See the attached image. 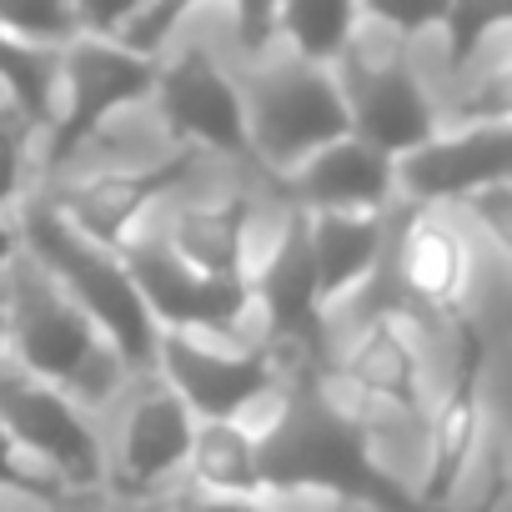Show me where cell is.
<instances>
[{"mask_svg":"<svg viewBox=\"0 0 512 512\" xmlns=\"http://www.w3.org/2000/svg\"><path fill=\"white\" fill-rule=\"evenodd\" d=\"M231 26H236V46L251 61L267 56L277 41V0H231Z\"/></svg>","mask_w":512,"mask_h":512,"instance_id":"f546056e","label":"cell"},{"mask_svg":"<svg viewBox=\"0 0 512 512\" xmlns=\"http://www.w3.org/2000/svg\"><path fill=\"white\" fill-rule=\"evenodd\" d=\"M357 0H277V36L307 66H337L357 41Z\"/></svg>","mask_w":512,"mask_h":512,"instance_id":"7402d4cb","label":"cell"},{"mask_svg":"<svg viewBox=\"0 0 512 512\" xmlns=\"http://www.w3.org/2000/svg\"><path fill=\"white\" fill-rule=\"evenodd\" d=\"M387 231H392L387 211H307L317 292L327 307L357 292L377 272V262L387 256V241H392Z\"/></svg>","mask_w":512,"mask_h":512,"instance_id":"ffe728a7","label":"cell"},{"mask_svg":"<svg viewBox=\"0 0 512 512\" xmlns=\"http://www.w3.org/2000/svg\"><path fill=\"white\" fill-rule=\"evenodd\" d=\"M16 231H21V246L61 282V292L106 332V342L121 352L126 372L151 377L161 327H156L136 277L126 272L121 251H106L91 236H81L51 201H36Z\"/></svg>","mask_w":512,"mask_h":512,"instance_id":"3957f363","label":"cell"},{"mask_svg":"<svg viewBox=\"0 0 512 512\" xmlns=\"http://www.w3.org/2000/svg\"><path fill=\"white\" fill-rule=\"evenodd\" d=\"M166 507L171 512H282V502H272V497H211V492H191V487H171Z\"/></svg>","mask_w":512,"mask_h":512,"instance_id":"d6a6232c","label":"cell"},{"mask_svg":"<svg viewBox=\"0 0 512 512\" xmlns=\"http://www.w3.org/2000/svg\"><path fill=\"white\" fill-rule=\"evenodd\" d=\"M262 447V482L272 502L327 497L362 512H422L412 482L392 477L372 447L367 417L342 402L322 367H297V377L272 392V417L251 422Z\"/></svg>","mask_w":512,"mask_h":512,"instance_id":"6da1fadb","label":"cell"},{"mask_svg":"<svg viewBox=\"0 0 512 512\" xmlns=\"http://www.w3.org/2000/svg\"><path fill=\"white\" fill-rule=\"evenodd\" d=\"M0 86H6L11 106L36 131L51 126V116H56V51L0 31Z\"/></svg>","mask_w":512,"mask_h":512,"instance_id":"603a6c76","label":"cell"},{"mask_svg":"<svg viewBox=\"0 0 512 512\" xmlns=\"http://www.w3.org/2000/svg\"><path fill=\"white\" fill-rule=\"evenodd\" d=\"M31 121L6 101L0 106V211H6L16 196H21V186H26V166H31Z\"/></svg>","mask_w":512,"mask_h":512,"instance_id":"f1b7e54d","label":"cell"},{"mask_svg":"<svg viewBox=\"0 0 512 512\" xmlns=\"http://www.w3.org/2000/svg\"><path fill=\"white\" fill-rule=\"evenodd\" d=\"M397 277L427 312H452V317L462 312V297H467V282H472V251H467V236L437 206L407 201Z\"/></svg>","mask_w":512,"mask_h":512,"instance_id":"ac0fdd59","label":"cell"},{"mask_svg":"<svg viewBox=\"0 0 512 512\" xmlns=\"http://www.w3.org/2000/svg\"><path fill=\"white\" fill-rule=\"evenodd\" d=\"M392 181L412 206H442L462 201L477 186L512 181V126L497 121H467L462 131H432L422 146L402 151L392 161Z\"/></svg>","mask_w":512,"mask_h":512,"instance_id":"9a60e30c","label":"cell"},{"mask_svg":"<svg viewBox=\"0 0 512 512\" xmlns=\"http://www.w3.org/2000/svg\"><path fill=\"white\" fill-rule=\"evenodd\" d=\"M322 372L342 392V402H352L362 417L387 412L397 422H422L432 407L422 347L397 312L367 317V327L347 342V352L337 362H327Z\"/></svg>","mask_w":512,"mask_h":512,"instance_id":"5bb4252c","label":"cell"},{"mask_svg":"<svg viewBox=\"0 0 512 512\" xmlns=\"http://www.w3.org/2000/svg\"><path fill=\"white\" fill-rule=\"evenodd\" d=\"M191 427L196 417L161 377L141 382L131 402L121 407L116 432L106 437V497L141 502V497H166L171 487H181Z\"/></svg>","mask_w":512,"mask_h":512,"instance_id":"ba28073f","label":"cell"},{"mask_svg":"<svg viewBox=\"0 0 512 512\" xmlns=\"http://www.w3.org/2000/svg\"><path fill=\"white\" fill-rule=\"evenodd\" d=\"M0 31H11L31 46H51V51L81 36L71 0H0Z\"/></svg>","mask_w":512,"mask_h":512,"instance_id":"484cf974","label":"cell"},{"mask_svg":"<svg viewBox=\"0 0 512 512\" xmlns=\"http://www.w3.org/2000/svg\"><path fill=\"white\" fill-rule=\"evenodd\" d=\"M191 171H196V146H176V151L161 156V161L121 166V171H96V176H86V181H71L51 206H56L81 236H91L96 246L121 251V246L136 236V221H141L166 191H176Z\"/></svg>","mask_w":512,"mask_h":512,"instance_id":"2e32d148","label":"cell"},{"mask_svg":"<svg viewBox=\"0 0 512 512\" xmlns=\"http://www.w3.org/2000/svg\"><path fill=\"white\" fill-rule=\"evenodd\" d=\"M181 487L211 497H267L262 447H256L251 417H196Z\"/></svg>","mask_w":512,"mask_h":512,"instance_id":"44dd1931","label":"cell"},{"mask_svg":"<svg viewBox=\"0 0 512 512\" xmlns=\"http://www.w3.org/2000/svg\"><path fill=\"white\" fill-rule=\"evenodd\" d=\"M16 256H21V231H16L6 216H0V272H6Z\"/></svg>","mask_w":512,"mask_h":512,"instance_id":"836d02e7","label":"cell"},{"mask_svg":"<svg viewBox=\"0 0 512 512\" xmlns=\"http://www.w3.org/2000/svg\"><path fill=\"white\" fill-rule=\"evenodd\" d=\"M251 282V307L267 322V352H292L297 367H327V302L317 292V262H312V236H307V211L292 206L282 221L277 246Z\"/></svg>","mask_w":512,"mask_h":512,"instance_id":"9c48e42d","label":"cell"},{"mask_svg":"<svg viewBox=\"0 0 512 512\" xmlns=\"http://www.w3.org/2000/svg\"><path fill=\"white\" fill-rule=\"evenodd\" d=\"M136 11H141V0H71L76 31L81 36H101V41H116Z\"/></svg>","mask_w":512,"mask_h":512,"instance_id":"1f68e13d","label":"cell"},{"mask_svg":"<svg viewBox=\"0 0 512 512\" xmlns=\"http://www.w3.org/2000/svg\"><path fill=\"white\" fill-rule=\"evenodd\" d=\"M191 417H251L282 387V362L267 347H211L196 332H161L151 367Z\"/></svg>","mask_w":512,"mask_h":512,"instance_id":"30bf717a","label":"cell"},{"mask_svg":"<svg viewBox=\"0 0 512 512\" xmlns=\"http://www.w3.org/2000/svg\"><path fill=\"white\" fill-rule=\"evenodd\" d=\"M151 101H156L176 146H206V151L251 161L246 96L201 41H191L171 61H161Z\"/></svg>","mask_w":512,"mask_h":512,"instance_id":"7c38bea8","label":"cell"},{"mask_svg":"<svg viewBox=\"0 0 512 512\" xmlns=\"http://www.w3.org/2000/svg\"><path fill=\"white\" fill-rule=\"evenodd\" d=\"M337 66H342L337 86L347 96L352 136H362L367 146H377L397 161L402 151L422 146L437 131V106H432L422 76L412 71L402 41H397V51H382V56H367L352 41Z\"/></svg>","mask_w":512,"mask_h":512,"instance_id":"4fadbf2b","label":"cell"},{"mask_svg":"<svg viewBox=\"0 0 512 512\" xmlns=\"http://www.w3.org/2000/svg\"><path fill=\"white\" fill-rule=\"evenodd\" d=\"M0 427L61 482L71 502L106 497V432L96 427V412L71 402L61 387L0 362Z\"/></svg>","mask_w":512,"mask_h":512,"instance_id":"277c9868","label":"cell"},{"mask_svg":"<svg viewBox=\"0 0 512 512\" xmlns=\"http://www.w3.org/2000/svg\"><path fill=\"white\" fill-rule=\"evenodd\" d=\"M422 422H427V457L422 477L412 482V497L422 502V512H457L487 437V342L482 327L462 312H457V362L447 372L437 407H427Z\"/></svg>","mask_w":512,"mask_h":512,"instance_id":"52a82bcc","label":"cell"},{"mask_svg":"<svg viewBox=\"0 0 512 512\" xmlns=\"http://www.w3.org/2000/svg\"><path fill=\"white\" fill-rule=\"evenodd\" d=\"M0 357H6V282H0Z\"/></svg>","mask_w":512,"mask_h":512,"instance_id":"d590c367","label":"cell"},{"mask_svg":"<svg viewBox=\"0 0 512 512\" xmlns=\"http://www.w3.org/2000/svg\"><path fill=\"white\" fill-rule=\"evenodd\" d=\"M121 262L136 277L151 317L161 332H196V337H236L251 317V282L246 277H201L176 262L161 236L126 241Z\"/></svg>","mask_w":512,"mask_h":512,"instance_id":"8fae6325","label":"cell"},{"mask_svg":"<svg viewBox=\"0 0 512 512\" xmlns=\"http://www.w3.org/2000/svg\"><path fill=\"white\" fill-rule=\"evenodd\" d=\"M472 221L497 241V251H512V181H492V186H477L472 196H462Z\"/></svg>","mask_w":512,"mask_h":512,"instance_id":"4dcf8cb0","label":"cell"},{"mask_svg":"<svg viewBox=\"0 0 512 512\" xmlns=\"http://www.w3.org/2000/svg\"><path fill=\"white\" fill-rule=\"evenodd\" d=\"M0 282H6V362L61 387L86 412L111 407L131 372L106 332L61 292V282L26 246Z\"/></svg>","mask_w":512,"mask_h":512,"instance_id":"7a4b0ae2","label":"cell"},{"mask_svg":"<svg viewBox=\"0 0 512 512\" xmlns=\"http://www.w3.org/2000/svg\"><path fill=\"white\" fill-rule=\"evenodd\" d=\"M362 16L377 21L382 31H392L402 46H412L417 36L437 31L442 26V11H447V0H357Z\"/></svg>","mask_w":512,"mask_h":512,"instance_id":"83f0119b","label":"cell"},{"mask_svg":"<svg viewBox=\"0 0 512 512\" xmlns=\"http://www.w3.org/2000/svg\"><path fill=\"white\" fill-rule=\"evenodd\" d=\"M241 96H246L251 161H262L277 176H287L312 151H322L327 141L352 131L347 96H342L332 66H307V61L287 56Z\"/></svg>","mask_w":512,"mask_h":512,"instance_id":"5b68a950","label":"cell"},{"mask_svg":"<svg viewBox=\"0 0 512 512\" xmlns=\"http://www.w3.org/2000/svg\"><path fill=\"white\" fill-rule=\"evenodd\" d=\"M0 497L26 502V507H36V512H66V507H71V497L61 492V482L26 457L6 427H0Z\"/></svg>","mask_w":512,"mask_h":512,"instance_id":"d4e9b609","label":"cell"},{"mask_svg":"<svg viewBox=\"0 0 512 512\" xmlns=\"http://www.w3.org/2000/svg\"><path fill=\"white\" fill-rule=\"evenodd\" d=\"M116 512H171L166 497H141V502H111Z\"/></svg>","mask_w":512,"mask_h":512,"instance_id":"e575fe53","label":"cell"},{"mask_svg":"<svg viewBox=\"0 0 512 512\" xmlns=\"http://www.w3.org/2000/svg\"><path fill=\"white\" fill-rule=\"evenodd\" d=\"M392 196V156L352 131L287 171V201L302 211H387Z\"/></svg>","mask_w":512,"mask_h":512,"instance_id":"e0dca14e","label":"cell"},{"mask_svg":"<svg viewBox=\"0 0 512 512\" xmlns=\"http://www.w3.org/2000/svg\"><path fill=\"white\" fill-rule=\"evenodd\" d=\"M512 21V0H447L442 11V46H447V71L467 76L487 36H497Z\"/></svg>","mask_w":512,"mask_h":512,"instance_id":"cb8c5ba5","label":"cell"},{"mask_svg":"<svg viewBox=\"0 0 512 512\" xmlns=\"http://www.w3.org/2000/svg\"><path fill=\"white\" fill-rule=\"evenodd\" d=\"M201 6V0H141V11L126 21V31L116 36L121 46L141 51V56H161L166 41L176 36V26Z\"/></svg>","mask_w":512,"mask_h":512,"instance_id":"4316f807","label":"cell"},{"mask_svg":"<svg viewBox=\"0 0 512 512\" xmlns=\"http://www.w3.org/2000/svg\"><path fill=\"white\" fill-rule=\"evenodd\" d=\"M156 71L161 56H141L121 41H101V36H76L56 51V116L46 126V161L61 166L71 161L116 111L151 101L156 91Z\"/></svg>","mask_w":512,"mask_h":512,"instance_id":"8992f818","label":"cell"},{"mask_svg":"<svg viewBox=\"0 0 512 512\" xmlns=\"http://www.w3.org/2000/svg\"><path fill=\"white\" fill-rule=\"evenodd\" d=\"M251 191H226L216 201H191L171 216L166 246L176 262L201 277H246V236H251Z\"/></svg>","mask_w":512,"mask_h":512,"instance_id":"d6986e66","label":"cell"}]
</instances>
